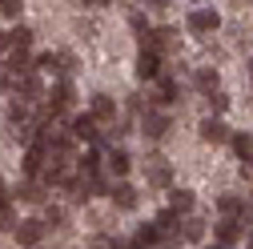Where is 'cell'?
Returning <instances> with one entry per match:
<instances>
[{
    "instance_id": "cell-1",
    "label": "cell",
    "mask_w": 253,
    "mask_h": 249,
    "mask_svg": "<svg viewBox=\"0 0 253 249\" xmlns=\"http://www.w3.org/2000/svg\"><path fill=\"white\" fill-rule=\"evenodd\" d=\"M245 233H249V221H245V217H221V221L213 225V241L225 245V249H233Z\"/></svg>"
},
{
    "instance_id": "cell-2",
    "label": "cell",
    "mask_w": 253,
    "mask_h": 249,
    "mask_svg": "<svg viewBox=\"0 0 253 249\" xmlns=\"http://www.w3.org/2000/svg\"><path fill=\"white\" fill-rule=\"evenodd\" d=\"M73 105H77V88L69 81H60V84H52L48 101H44V117H65Z\"/></svg>"
},
{
    "instance_id": "cell-3",
    "label": "cell",
    "mask_w": 253,
    "mask_h": 249,
    "mask_svg": "<svg viewBox=\"0 0 253 249\" xmlns=\"http://www.w3.org/2000/svg\"><path fill=\"white\" fill-rule=\"evenodd\" d=\"M37 69L52 73V77H73L77 73V56L73 52H41L37 56Z\"/></svg>"
},
{
    "instance_id": "cell-4",
    "label": "cell",
    "mask_w": 253,
    "mask_h": 249,
    "mask_svg": "<svg viewBox=\"0 0 253 249\" xmlns=\"http://www.w3.org/2000/svg\"><path fill=\"white\" fill-rule=\"evenodd\" d=\"M145 181L153 185V189H169L173 185V165L161 157V153H153V157L145 161Z\"/></svg>"
},
{
    "instance_id": "cell-5",
    "label": "cell",
    "mask_w": 253,
    "mask_h": 249,
    "mask_svg": "<svg viewBox=\"0 0 253 249\" xmlns=\"http://www.w3.org/2000/svg\"><path fill=\"white\" fill-rule=\"evenodd\" d=\"M69 133H73L77 145H81V141H84V145H97V141H101V121L92 117V113H81V117H73V129H69Z\"/></svg>"
},
{
    "instance_id": "cell-6",
    "label": "cell",
    "mask_w": 253,
    "mask_h": 249,
    "mask_svg": "<svg viewBox=\"0 0 253 249\" xmlns=\"http://www.w3.org/2000/svg\"><path fill=\"white\" fill-rule=\"evenodd\" d=\"M12 233H16V241H20L24 249H37V245L44 241V233H48V225L41 221V217H24V221H20V225H16Z\"/></svg>"
},
{
    "instance_id": "cell-7",
    "label": "cell",
    "mask_w": 253,
    "mask_h": 249,
    "mask_svg": "<svg viewBox=\"0 0 253 249\" xmlns=\"http://www.w3.org/2000/svg\"><path fill=\"white\" fill-rule=\"evenodd\" d=\"M12 88L20 92V101H28V105H41L48 92H44V81L37 77V73H28V77H16L12 81Z\"/></svg>"
},
{
    "instance_id": "cell-8",
    "label": "cell",
    "mask_w": 253,
    "mask_h": 249,
    "mask_svg": "<svg viewBox=\"0 0 253 249\" xmlns=\"http://www.w3.org/2000/svg\"><path fill=\"white\" fill-rule=\"evenodd\" d=\"M169 129H173L169 113H157V109H149V113L141 117V133H145V141H161Z\"/></svg>"
},
{
    "instance_id": "cell-9",
    "label": "cell",
    "mask_w": 253,
    "mask_h": 249,
    "mask_svg": "<svg viewBox=\"0 0 253 249\" xmlns=\"http://www.w3.org/2000/svg\"><path fill=\"white\" fill-rule=\"evenodd\" d=\"M16 201H28V205H44V197H48V185L41 181V177H28V181H20L16 185V193H12Z\"/></svg>"
},
{
    "instance_id": "cell-10",
    "label": "cell",
    "mask_w": 253,
    "mask_h": 249,
    "mask_svg": "<svg viewBox=\"0 0 253 249\" xmlns=\"http://www.w3.org/2000/svg\"><path fill=\"white\" fill-rule=\"evenodd\" d=\"M197 129H201V141H205V145H225V141L233 137V133H229V124L221 121V117H205Z\"/></svg>"
},
{
    "instance_id": "cell-11",
    "label": "cell",
    "mask_w": 253,
    "mask_h": 249,
    "mask_svg": "<svg viewBox=\"0 0 253 249\" xmlns=\"http://www.w3.org/2000/svg\"><path fill=\"white\" fill-rule=\"evenodd\" d=\"M217 28H221L217 8H193L189 12V33H217Z\"/></svg>"
},
{
    "instance_id": "cell-12",
    "label": "cell",
    "mask_w": 253,
    "mask_h": 249,
    "mask_svg": "<svg viewBox=\"0 0 253 249\" xmlns=\"http://www.w3.org/2000/svg\"><path fill=\"white\" fill-rule=\"evenodd\" d=\"M4 69H8V77L16 81V77H28V73H37V60L28 56V48H12V52H8V60H4Z\"/></svg>"
},
{
    "instance_id": "cell-13",
    "label": "cell",
    "mask_w": 253,
    "mask_h": 249,
    "mask_svg": "<svg viewBox=\"0 0 253 249\" xmlns=\"http://www.w3.org/2000/svg\"><path fill=\"white\" fill-rule=\"evenodd\" d=\"M153 225H157V233H161V241H177V237H181V213L165 209V213L153 217Z\"/></svg>"
},
{
    "instance_id": "cell-14",
    "label": "cell",
    "mask_w": 253,
    "mask_h": 249,
    "mask_svg": "<svg viewBox=\"0 0 253 249\" xmlns=\"http://www.w3.org/2000/svg\"><path fill=\"white\" fill-rule=\"evenodd\" d=\"M109 201H113L117 209H125V213H129V209H137V189H133L129 181H113V189H109Z\"/></svg>"
},
{
    "instance_id": "cell-15",
    "label": "cell",
    "mask_w": 253,
    "mask_h": 249,
    "mask_svg": "<svg viewBox=\"0 0 253 249\" xmlns=\"http://www.w3.org/2000/svg\"><path fill=\"white\" fill-rule=\"evenodd\" d=\"M88 113L97 117L101 124H113V121H117V101L109 97V92H97V97H92V105H88Z\"/></svg>"
},
{
    "instance_id": "cell-16",
    "label": "cell",
    "mask_w": 253,
    "mask_h": 249,
    "mask_svg": "<svg viewBox=\"0 0 253 249\" xmlns=\"http://www.w3.org/2000/svg\"><path fill=\"white\" fill-rule=\"evenodd\" d=\"M44 165H48V145H28V153H24V173H28V177H41Z\"/></svg>"
},
{
    "instance_id": "cell-17",
    "label": "cell",
    "mask_w": 253,
    "mask_h": 249,
    "mask_svg": "<svg viewBox=\"0 0 253 249\" xmlns=\"http://www.w3.org/2000/svg\"><path fill=\"white\" fill-rule=\"evenodd\" d=\"M181 37H177V28L161 24V28H153V52H177Z\"/></svg>"
},
{
    "instance_id": "cell-18",
    "label": "cell",
    "mask_w": 253,
    "mask_h": 249,
    "mask_svg": "<svg viewBox=\"0 0 253 249\" xmlns=\"http://www.w3.org/2000/svg\"><path fill=\"white\" fill-rule=\"evenodd\" d=\"M137 77L141 81H157L161 77V52H141L137 56Z\"/></svg>"
},
{
    "instance_id": "cell-19",
    "label": "cell",
    "mask_w": 253,
    "mask_h": 249,
    "mask_svg": "<svg viewBox=\"0 0 253 249\" xmlns=\"http://www.w3.org/2000/svg\"><path fill=\"white\" fill-rule=\"evenodd\" d=\"M217 213H221V217H241V213H245V197L221 193V197H217Z\"/></svg>"
},
{
    "instance_id": "cell-20",
    "label": "cell",
    "mask_w": 253,
    "mask_h": 249,
    "mask_svg": "<svg viewBox=\"0 0 253 249\" xmlns=\"http://www.w3.org/2000/svg\"><path fill=\"white\" fill-rule=\"evenodd\" d=\"M181 241H189V245L205 241V221H201V217H185V221H181Z\"/></svg>"
},
{
    "instance_id": "cell-21",
    "label": "cell",
    "mask_w": 253,
    "mask_h": 249,
    "mask_svg": "<svg viewBox=\"0 0 253 249\" xmlns=\"http://www.w3.org/2000/svg\"><path fill=\"white\" fill-rule=\"evenodd\" d=\"M105 165H109V173L121 181L125 173H129V165H133V157H129V153H125V149H113L109 153V157H105Z\"/></svg>"
},
{
    "instance_id": "cell-22",
    "label": "cell",
    "mask_w": 253,
    "mask_h": 249,
    "mask_svg": "<svg viewBox=\"0 0 253 249\" xmlns=\"http://www.w3.org/2000/svg\"><path fill=\"white\" fill-rule=\"evenodd\" d=\"M169 209L181 213V217H189V213H193V193H189V189H169Z\"/></svg>"
},
{
    "instance_id": "cell-23",
    "label": "cell",
    "mask_w": 253,
    "mask_h": 249,
    "mask_svg": "<svg viewBox=\"0 0 253 249\" xmlns=\"http://www.w3.org/2000/svg\"><path fill=\"white\" fill-rule=\"evenodd\" d=\"M157 241H161V233H157V225H141L133 233V249H153Z\"/></svg>"
},
{
    "instance_id": "cell-24",
    "label": "cell",
    "mask_w": 253,
    "mask_h": 249,
    "mask_svg": "<svg viewBox=\"0 0 253 249\" xmlns=\"http://www.w3.org/2000/svg\"><path fill=\"white\" fill-rule=\"evenodd\" d=\"M8 37H12V48H33V37H37V33H33L28 24H16Z\"/></svg>"
},
{
    "instance_id": "cell-25",
    "label": "cell",
    "mask_w": 253,
    "mask_h": 249,
    "mask_svg": "<svg viewBox=\"0 0 253 249\" xmlns=\"http://www.w3.org/2000/svg\"><path fill=\"white\" fill-rule=\"evenodd\" d=\"M193 84H197V92H213L217 88V73L213 69H197L193 73Z\"/></svg>"
},
{
    "instance_id": "cell-26",
    "label": "cell",
    "mask_w": 253,
    "mask_h": 249,
    "mask_svg": "<svg viewBox=\"0 0 253 249\" xmlns=\"http://www.w3.org/2000/svg\"><path fill=\"white\" fill-rule=\"evenodd\" d=\"M229 145H233L237 157H249V153H253V133H233V137H229Z\"/></svg>"
},
{
    "instance_id": "cell-27",
    "label": "cell",
    "mask_w": 253,
    "mask_h": 249,
    "mask_svg": "<svg viewBox=\"0 0 253 249\" xmlns=\"http://www.w3.org/2000/svg\"><path fill=\"white\" fill-rule=\"evenodd\" d=\"M65 221H69V213L60 209V205H44V225H48V229H60Z\"/></svg>"
},
{
    "instance_id": "cell-28",
    "label": "cell",
    "mask_w": 253,
    "mask_h": 249,
    "mask_svg": "<svg viewBox=\"0 0 253 249\" xmlns=\"http://www.w3.org/2000/svg\"><path fill=\"white\" fill-rule=\"evenodd\" d=\"M12 137H16V141H24V145H33V141H37V124H33V121L12 124Z\"/></svg>"
},
{
    "instance_id": "cell-29",
    "label": "cell",
    "mask_w": 253,
    "mask_h": 249,
    "mask_svg": "<svg viewBox=\"0 0 253 249\" xmlns=\"http://www.w3.org/2000/svg\"><path fill=\"white\" fill-rule=\"evenodd\" d=\"M28 121V101H12L8 105V124H24Z\"/></svg>"
},
{
    "instance_id": "cell-30",
    "label": "cell",
    "mask_w": 253,
    "mask_h": 249,
    "mask_svg": "<svg viewBox=\"0 0 253 249\" xmlns=\"http://www.w3.org/2000/svg\"><path fill=\"white\" fill-rule=\"evenodd\" d=\"M157 92H161V105H169V101H177V92H181V84H177L173 77H165V81H161V88H157Z\"/></svg>"
},
{
    "instance_id": "cell-31",
    "label": "cell",
    "mask_w": 253,
    "mask_h": 249,
    "mask_svg": "<svg viewBox=\"0 0 253 249\" xmlns=\"http://www.w3.org/2000/svg\"><path fill=\"white\" fill-rule=\"evenodd\" d=\"M205 101H209V109H213V113H225V109H229V97H225V92H221V88L205 92Z\"/></svg>"
},
{
    "instance_id": "cell-32",
    "label": "cell",
    "mask_w": 253,
    "mask_h": 249,
    "mask_svg": "<svg viewBox=\"0 0 253 249\" xmlns=\"http://www.w3.org/2000/svg\"><path fill=\"white\" fill-rule=\"evenodd\" d=\"M20 221H16V213H12V205H0V229H16Z\"/></svg>"
},
{
    "instance_id": "cell-33",
    "label": "cell",
    "mask_w": 253,
    "mask_h": 249,
    "mask_svg": "<svg viewBox=\"0 0 253 249\" xmlns=\"http://www.w3.org/2000/svg\"><path fill=\"white\" fill-rule=\"evenodd\" d=\"M20 4H24V0H0V12H4V16H20Z\"/></svg>"
},
{
    "instance_id": "cell-34",
    "label": "cell",
    "mask_w": 253,
    "mask_h": 249,
    "mask_svg": "<svg viewBox=\"0 0 253 249\" xmlns=\"http://www.w3.org/2000/svg\"><path fill=\"white\" fill-rule=\"evenodd\" d=\"M129 24H133V33H137V37H141V33H149V20H145L141 12H133V16H129Z\"/></svg>"
},
{
    "instance_id": "cell-35",
    "label": "cell",
    "mask_w": 253,
    "mask_h": 249,
    "mask_svg": "<svg viewBox=\"0 0 253 249\" xmlns=\"http://www.w3.org/2000/svg\"><path fill=\"white\" fill-rule=\"evenodd\" d=\"M241 177L253 181V153H249V157H241Z\"/></svg>"
},
{
    "instance_id": "cell-36",
    "label": "cell",
    "mask_w": 253,
    "mask_h": 249,
    "mask_svg": "<svg viewBox=\"0 0 253 249\" xmlns=\"http://www.w3.org/2000/svg\"><path fill=\"white\" fill-rule=\"evenodd\" d=\"M145 4H149V8H153V12H165V8H169V4H173V0H145Z\"/></svg>"
},
{
    "instance_id": "cell-37",
    "label": "cell",
    "mask_w": 253,
    "mask_h": 249,
    "mask_svg": "<svg viewBox=\"0 0 253 249\" xmlns=\"http://www.w3.org/2000/svg\"><path fill=\"white\" fill-rule=\"evenodd\" d=\"M8 48H12V37H8V33H0V52H8Z\"/></svg>"
},
{
    "instance_id": "cell-38",
    "label": "cell",
    "mask_w": 253,
    "mask_h": 249,
    "mask_svg": "<svg viewBox=\"0 0 253 249\" xmlns=\"http://www.w3.org/2000/svg\"><path fill=\"white\" fill-rule=\"evenodd\" d=\"M0 88H12V77H8L4 69H0Z\"/></svg>"
},
{
    "instance_id": "cell-39",
    "label": "cell",
    "mask_w": 253,
    "mask_h": 249,
    "mask_svg": "<svg viewBox=\"0 0 253 249\" xmlns=\"http://www.w3.org/2000/svg\"><path fill=\"white\" fill-rule=\"evenodd\" d=\"M84 4H92V8H105V4H113V0H84Z\"/></svg>"
},
{
    "instance_id": "cell-40",
    "label": "cell",
    "mask_w": 253,
    "mask_h": 249,
    "mask_svg": "<svg viewBox=\"0 0 253 249\" xmlns=\"http://www.w3.org/2000/svg\"><path fill=\"white\" fill-rule=\"evenodd\" d=\"M213 249H225V245H217V241H213Z\"/></svg>"
},
{
    "instance_id": "cell-41",
    "label": "cell",
    "mask_w": 253,
    "mask_h": 249,
    "mask_svg": "<svg viewBox=\"0 0 253 249\" xmlns=\"http://www.w3.org/2000/svg\"><path fill=\"white\" fill-rule=\"evenodd\" d=\"M249 249H253V241H249Z\"/></svg>"
}]
</instances>
